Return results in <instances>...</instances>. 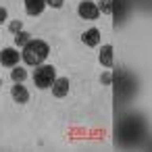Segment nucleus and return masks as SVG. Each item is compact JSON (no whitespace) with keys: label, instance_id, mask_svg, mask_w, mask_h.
I'll return each mask as SVG.
<instances>
[{"label":"nucleus","instance_id":"f257e3e1","mask_svg":"<svg viewBox=\"0 0 152 152\" xmlns=\"http://www.w3.org/2000/svg\"><path fill=\"white\" fill-rule=\"evenodd\" d=\"M48 54H50V46L44 42V40H29L25 46H23V61H25V65H29V67H38V65H42L46 58H48Z\"/></svg>","mask_w":152,"mask_h":152},{"label":"nucleus","instance_id":"f03ea898","mask_svg":"<svg viewBox=\"0 0 152 152\" xmlns=\"http://www.w3.org/2000/svg\"><path fill=\"white\" fill-rule=\"evenodd\" d=\"M56 79V69L52 65H38L34 71V83L38 90H48Z\"/></svg>","mask_w":152,"mask_h":152},{"label":"nucleus","instance_id":"7ed1b4c3","mask_svg":"<svg viewBox=\"0 0 152 152\" xmlns=\"http://www.w3.org/2000/svg\"><path fill=\"white\" fill-rule=\"evenodd\" d=\"M77 13H79V17H81V19H88V21H94V19H98V17H100L98 7H96L94 2H90V0H83V2H79Z\"/></svg>","mask_w":152,"mask_h":152},{"label":"nucleus","instance_id":"20e7f679","mask_svg":"<svg viewBox=\"0 0 152 152\" xmlns=\"http://www.w3.org/2000/svg\"><path fill=\"white\" fill-rule=\"evenodd\" d=\"M21 54L19 50L15 48H4V50H0V67H15L19 63Z\"/></svg>","mask_w":152,"mask_h":152},{"label":"nucleus","instance_id":"39448f33","mask_svg":"<svg viewBox=\"0 0 152 152\" xmlns=\"http://www.w3.org/2000/svg\"><path fill=\"white\" fill-rule=\"evenodd\" d=\"M50 90H52V96H54V98H65V96L69 94V79H67V77L54 79V83L50 86Z\"/></svg>","mask_w":152,"mask_h":152},{"label":"nucleus","instance_id":"423d86ee","mask_svg":"<svg viewBox=\"0 0 152 152\" xmlns=\"http://www.w3.org/2000/svg\"><path fill=\"white\" fill-rule=\"evenodd\" d=\"M23 4H25L27 15H31V17L42 15L44 9H46V2H44V0H23Z\"/></svg>","mask_w":152,"mask_h":152},{"label":"nucleus","instance_id":"0eeeda50","mask_svg":"<svg viewBox=\"0 0 152 152\" xmlns=\"http://www.w3.org/2000/svg\"><path fill=\"white\" fill-rule=\"evenodd\" d=\"M11 96H13V100H15V102L25 104V102L29 100V90H27L23 83H15V86H13V90H11Z\"/></svg>","mask_w":152,"mask_h":152},{"label":"nucleus","instance_id":"6e6552de","mask_svg":"<svg viewBox=\"0 0 152 152\" xmlns=\"http://www.w3.org/2000/svg\"><path fill=\"white\" fill-rule=\"evenodd\" d=\"M81 42L86 44V46H98L100 44V31L96 29V27H92V29H86L83 34H81Z\"/></svg>","mask_w":152,"mask_h":152},{"label":"nucleus","instance_id":"1a4fd4ad","mask_svg":"<svg viewBox=\"0 0 152 152\" xmlns=\"http://www.w3.org/2000/svg\"><path fill=\"white\" fill-rule=\"evenodd\" d=\"M98 61H100V65L102 67H113V46H102L100 48V56H98Z\"/></svg>","mask_w":152,"mask_h":152},{"label":"nucleus","instance_id":"9d476101","mask_svg":"<svg viewBox=\"0 0 152 152\" xmlns=\"http://www.w3.org/2000/svg\"><path fill=\"white\" fill-rule=\"evenodd\" d=\"M11 79H13L15 83H23V81L27 79V71H25V67H13V71H11Z\"/></svg>","mask_w":152,"mask_h":152},{"label":"nucleus","instance_id":"9b49d317","mask_svg":"<svg viewBox=\"0 0 152 152\" xmlns=\"http://www.w3.org/2000/svg\"><path fill=\"white\" fill-rule=\"evenodd\" d=\"M29 40H31V38H29V34H25V31L21 29V31L15 36V46H25Z\"/></svg>","mask_w":152,"mask_h":152},{"label":"nucleus","instance_id":"f8f14e48","mask_svg":"<svg viewBox=\"0 0 152 152\" xmlns=\"http://www.w3.org/2000/svg\"><path fill=\"white\" fill-rule=\"evenodd\" d=\"M98 11L106 13V15H113V0H100V4H96Z\"/></svg>","mask_w":152,"mask_h":152},{"label":"nucleus","instance_id":"ddd939ff","mask_svg":"<svg viewBox=\"0 0 152 152\" xmlns=\"http://www.w3.org/2000/svg\"><path fill=\"white\" fill-rule=\"evenodd\" d=\"M9 29H11V34H19V31L23 29V23H21V21H13V23L9 25Z\"/></svg>","mask_w":152,"mask_h":152},{"label":"nucleus","instance_id":"4468645a","mask_svg":"<svg viewBox=\"0 0 152 152\" xmlns=\"http://www.w3.org/2000/svg\"><path fill=\"white\" fill-rule=\"evenodd\" d=\"M100 81H102L104 86H110V83H113V75H110L108 71H104V73L100 75Z\"/></svg>","mask_w":152,"mask_h":152},{"label":"nucleus","instance_id":"2eb2a0df","mask_svg":"<svg viewBox=\"0 0 152 152\" xmlns=\"http://www.w3.org/2000/svg\"><path fill=\"white\" fill-rule=\"evenodd\" d=\"M44 2H46L48 7H52V9H61V7L65 4V0H44Z\"/></svg>","mask_w":152,"mask_h":152},{"label":"nucleus","instance_id":"dca6fc26","mask_svg":"<svg viewBox=\"0 0 152 152\" xmlns=\"http://www.w3.org/2000/svg\"><path fill=\"white\" fill-rule=\"evenodd\" d=\"M7 17H9V15H7V9H4V7H0V23H4Z\"/></svg>","mask_w":152,"mask_h":152},{"label":"nucleus","instance_id":"f3484780","mask_svg":"<svg viewBox=\"0 0 152 152\" xmlns=\"http://www.w3.org/2000/svg\"><path fill=\"white\" fill-rule=\"evenodd\" d=\"M0 88H2V79H0Z\"/></svg>","mask_w":152,"mask_h":152}]
</instances>
